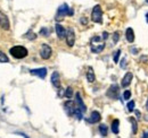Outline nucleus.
I'll return each mask as SVG.
<instances>
[{"mask_svg":"<svg viewBox=\"0 0 148 138\" xmlns=\"http://www.w3.org/2000/svg\"><path fill=\"white\" fill-rule=\"evenodd\" d=\"M90 49L93 53H100L105 49V40L103 36H93L90 41Z\"/></svg>","mask_w":148,"mask_h":138,"instance_id":"1","label":"nucleus"},{"mask_svg":"<svg viewBox=\"0 0 148 138\" xmlns=\"http://www.w3.org/2000/svg\"><path fill=\"white\" fill-rule=\"evenodd\" d=\"M9 53L15 58V59H23L25 57H27L29 51L25 47H22V45H15L13 48H10Z\"/></svg>","mask_w":148,"mask_h":138,"instance_id":"2","label":"nucleus"},{"mask_svg":"<svg viewBox=\"0 0 148 138\" xmlns=\"http://www.w3.org/2000/svg\"><path fill=\"white\" fill-rule=\"evenodd\" d=\"M66 15H73V10L69 7L67 3H63L58 7L57 14H56V20H62Z\"/></svg>","mask_w":148,"mask_h":138,"instance_id":"3","label":"nucleus"},{"mask_svg":"<svg viewBox=\"0 0 148 138\" xmlns=\"http://www.w3.org/2000/svg\"><path fill=\"white\" fill-rule=\"evenodd\" d=\"M91 20L93 23H98V24L103 23V10L99 5H96L93 7L92 13H91Z\"/></svg>","mask_w":148,"mask_h":138,"instance_id":"4","label":"nucleus"},{"mask_svg":"<svg viewBox=\"0 0 148 138\" xmlns=\"http://www.w3.org/2000/svg\"><path fill=\"white\" fill-rule=\"evenodd\" d=\"M51 53H53V50H51V48H50V45H49V44L43 43V44L41 45L40 55H41V58H42V59L48 60V59L51 57Z\"/></svg>","mask_w":148,"mask_h":138,"instance_id":"5","label":"nucleus"},{"mask_svg":"<svg viewBox=\"0 0 148 138\" xmlns=\"http://www.w3.org/2000/svg\"><path fill=\"white\" fill-rule=\"evenodd\" d=\"M0 27L5 31H8L10 28V23H9V19L7 17V15L0 10Z\"/></svg>","mask_w":148,"mask_h":138,"instance_id":"6","label":"nucleus"},{"mask_svg":"<svg viewBox=\"0 0 148 138\" xmlns=\"http://www.w3.org/2000/svg\"><path fill=\"white\" fill-rule=\"evenodd\" d=\"M64 109H65L67 116L72 117V116H74V112H75V109H76V104L73 101H66L64 103Z\"/></svg>","mask_w":148,"mask_h":138,"instance_id":"7","label":"nucleus"},{"mask_svg":"<svg viewBox=\"0 0 148 138\" xmlns=\"http://www.w3.org/2000/svg\"><path fill=\"white\" fill-rule=\"evenodd\" d=\"M66 42H67V45L70 48H72L75 43V33H74L73 28H69L67 33H66Z\"/></svg>","mask_w":148,"mask_h":138,"instance_id":"8","label":"nucleus"},{"mask_svg":"<svg viewBox=\"0 0 148 138\" xmlns=\"http://www.w3.org/2000/svg\"><path fill=\"white\" fill-rule=\"evenodd\" d=\"M30 74L31 75H34L40 77L41 79H43L46 76H47V68H38V69H31L30 70Z\"/></svg>","mask_w":148,"mask_h":138,"instance_id":"9","label":"nucleus"},{"mask_svg":"<svg viewBox=\"0 0 148 138\" xmlns=\"http://www.w3.org/2000/svg\"><path fill=\"white\" fill-rule=\"evenodd\" d=\"M100 120H101V116H100V113L98 111H92L90 117L88 119H86V121L89 122V123H97Z\"/></svg>","mask_w":148,"mask_h":138,"instance_id":"10","label":"nucleus"},{"mask_svg":"<svg viewBox=\"0 0 148 138\" xmlns=\"http://www.w3.org/2000/svg\"><path fill=\"white\" fill-rule=\"evenodd\" d=\"M132 79H133V74L132 72H127L125 75H124V77L122 78V82H121V86L122 87H128L131 84V82H132Z\"/></svg>","mask_w":148,"mask_h":138,"instance_id":"11","label":"nucleus"},{"mask_svg":"<svg viewBox=\"0 0 148 138\" xmlns=\"http://www.w3.org/2000/svg\"><path fill=\"white\" fill-rule=\"evenodd\" d=\"M55 30H56V34H57V36H58V39L63 40V39H65V37H66V33H67V31H66V30H65L60 24H56Z\"/></svg>","mask_w":148,"mask_h":138,"instance_id":"12","label":"nucleus"},{"mask_svg":"<svg viewBox=\"0 0 148 138\" xmlns=\"http://www.w3.org/2000/svg\"><path fill=\"white\" fill-rule=\"evenodd\" d=\"M76 99H75V104H76V106L84 113L86 111H87V106H86V104L83 103V100L81 99V95H80V93H76V96H75Z\"/></svg>","mask_w":148,"mask_h":138,"instance_id":"13","label":"nucleus"},{"mask_svg":"<svg viewBox=\"0 0 148 138\" xmlns=\"http://www.w3.org/2000/svg\"><path fill=\"white\" fill-rule=\"evenodd\" d=\"M117 94H119V86L116 84H113L108 91H107V96L111 97V99H116L117 97Z\"/></svg>","mask_w":148,"mask_h":138,"instance_id":"14","label":"nucleus"},{"mask_svg":"<svg viewBox=\"0 0 148 138\" xmlns=\"http://www.w3.org/2000/svg\"><path fill=\"white\" fill-rule=\"evenodd\" d=\"M50 80H51V84L54 85V87H56V88H59L60 87V78H59L58 71H54L53 72Z\"/></svg>","mask_w":148,"mask_h":138,"instance_id":"15","label":"nucleus"},{"mask_svg":"<svg viewBox=\"0 0 148 138\" xmlns=\"http://www.w3.org/2000/svg\"><path fill=\"white\" fill-rule=\"evenodd\" d=\"M125 37H127L128 42H130V43H132L134 41V32H133V30L131 27L127 28V31H125Z\"/></svg>","mask_w":148,"mask_h":138,"instance_id":"16","label":"nucleus"},{"mask_svg":"<svg viewBox=\"0 0 148 138\" xmlns=\"http://www.w3.org/2000/svg\"><path fill=\"white\" fill-rule=\"evenodd\" d=\"M87 80L89 83H93L96 80V76H95V72H93L92 67H89L88 71H87Z\"/></svg>","mask_w":148,"mask_h":138,"instance_id":"17","label":"nucleus"},{"mask_svg":"<svg viewBox=\"0 0 148 138\" xmlns=\"http://www.w3.org/2000/svg\"><path fill=\"white\" fill-rule=\"evenodd\" d=\"M119 126H120V121L117 120V119H115V120L112 122V131H113L115 135H117V134L120 133Z\"/></svg>","mask_w":148,"mask_h":138,"instance_id":"18","label":"nucleus"},{"mask_svg":"<svg viewBox=\"0 0 148 138\" xmlns=\"http://www.w3.org/2000/svg\"><path fill=\"white\" fill-rule=\"evenodd\" d=\"M99 131H100V135H101L103 137H106V136H107V133H108L107 126H106V124H100V126H99Z\"/></svg>","mask_w":148,"mask_h":138,"instance_id":"19","label":"nucleus"},{"mask_svg":"<svg viewBox=\"0 0 148 138\" xmlns=\"http://www.w3.org/2000/svg\"><path fill=\"white\" fill-rule=\"evenodd\" d=\"M9 61V59H8V57L3 53V52H1L0 51V62L1 64H7Z\"/></svg>","mask_w":148,"mask_h":138,"instance_id":"20","label":"nucleus"},{"mask_svg":"<svg viewBox=\"0 0 148 138\" xmlns=\"http://www.w3.org/2000/svg\"><path fill=\"white\" fill-rule=\"evenodd\" d=\"M65 96H66L67 99H71V97L73 96V88H72V87H67V88H66V91H65Z\"/></svg>","mask_w":148,"mask_h":138,"instance_id":"21","label":"nucleus"},{"mask_svg":"<svg viewBox=\"0 0 148 138\" xmlns=\"http://www.w3.org/2000/svg\"><path fill=\"white\" fill-rule=\"evenodd\" d=\"M25 37H26L27 40H36V39H37V35L34 34L32 31H29V32L25 34Z\"/></svg>","mask_w":148,"mask_h":138,"instance_id":"22","label":"nucleus"},{"mask_svg":"<svg viewBox=\"0 0 148 138\" xmlns=\"http://www.w3.org/2000/svg\"><path fill=\"white\" fill-rule=\"evenodd\" d=\"M120 54H121V50H117V51L114 52V55H113V60L115 64L119 62V58H120Z\"/></svg>","mask_w":148,"mask_h":138,"instance_id":"23","label":"nucleus"},{"mask_svg":"<svg viewBox=\"0 0 148 138\" xmlns=\"http://www.w3.org/2000/svg\"><path fill=\"white\" fill-rule=\"evenodd\" d=\"M134 106H136V103H134V101H130L128 105H127V108H128V111L129 112H132V111H134Z\"/></svg>","mask_w":148,"mask_h":138,"instance_id":"24","label":"nucleus"},{"mask_svg":"<svg viewBox=\"0 0 148 138\" xmlns=\"http://www.w3.org/2000/svg\"><path fill=\"white\" fill-rule=\"evenodd\" d=\"M40 34L43 35V36H49V34H50V31H49L48 28H46V27H42V28L40 30Z\"/></svg>","mask_w":148,"mask_h":138,"instance_id":"25","label":"nucleus"},{"mask_svg":"<svg viewBox=\"0 0 148 138\" xmlns=\"http://www.w3.org/2000/svg\"><path fill=\"white\" fill-rule=\"evenodd\" d=\"M130 120H131V123H132V131H133V134H136L137 133V120L133 119V118H131Z\"/></svg>","mask_w":148,"mask_h":138,"instance_id":"26","label":"nucleus"},{"mask_svg":"<svg viewBox=\"0 0 148 138\" xmlns=\"http://www.w3.org/2000/svg\"><path fill=\"white\" fill-rule=\"evenodd\" d=\"M130 97H131V92H130V91H124V93H123V99H124V100H129Z\"/></svg>","mask_w":148,"mask_h":138,"instance_id":"27","label":"nucleus"},{"mask_svg":"<svg viewBox=\"0 0 148 138\" xmlns=\"http://www.w3.org/2000/svg\"><path fill=\"white\" fill-rule=\"evenodd\" d=\"M119 39H120V34H119V32H115L114 35H113V42H114V43H116V42L119 41Z\"/></svg>","mask_w":148,"mask_h":138,"instance_id":"28","label":"nucleus"},{"mask_svg":"<svg viewBox=\"0 0 148 138\" xmlns=\"http://www.w3.org/2000/svg\"><path fill=\"white\" fill-rule=\"evenodd\" d=\"M125 67H127V59H125V58H123V59L121 60V68L124 69Z\"/></svg>","mask_w":148,"mask_h":138,"instance_id":"29","label":"nucleus"},{"mask_svg":"<svg viewBox=\"0 0 148 138\" xmlns=\"http://www.w3.org/2000/svg\"><path fill=\"white\" fill-rule=\"evenodd\" d=\"M134 113H136V116H137V119L139 120V119H140V117H141V116H140V112H139L138 110H134Z\"/></svg>","mask_w":148,"mask_h":138,"instance_id":"30","label":"nucleus"},{"mask_svg":"<svg viewBox=\"0 0 148 138\" xmlns=\"http://www.w3.org/2000/svg\"><path fill=\"white\" fill-rule=\"evenodd\" d=\"M103 39H104V40H107V39H108V33H107V32H104V33H103Z\"/></svg>","mask_w":148,"mask_h":138,"instance_id":"31","label":"nucleus"},{"mask_svg":"<svg viewBox=\"0 0 148 138\" xmlns=\"http://www.w3.org/2000/svg\"><path fill=\"white\" fill-rule=\"evenodd\" d=\"M81 23H82V24H87V19H84V18H81Z\"/></svg>","mask_w":148,"mask_h":138,"instance_id":"32","label":"nucleus"},{"mask_svg":"<svg viewBox=\"0 0 148 138\" xmlns=\"http://www.w3.org/2000/svg\"><path fill=\"white\" fill-rule=\"evenodd\" d=\"M146 110L148 111V99H147V102H146Z\"/></svg>","mask_w":148,"mask_h":138,"instance_id":"33","label":"nucleus"},{"mask_svg":"<svg viewBox=\"0 0 148 138\" xmlns=\"http://www.w3.org/2000/svg\"><path fill=\"white\" fill-rule=\"evenodd\" d=\"M146 20H147V23H148V13L146 14Z\"/></svg>","mask_w":148,"mask_h":138,"instance_id":"34","label":"nucleus"},{"mask_svg":"<svg viewBox=\"0 0 148 138\" xmlns=\"http://www.w3.org/2000/svg\"><path fill=\"white\" fill-rule=\"evenodd\" d=\"M147 3H148V0H147Z\"/></svg>","mask_w":148,"mask_h":138,"instance_id":"35","label":"nucleus"}]
</instances>
